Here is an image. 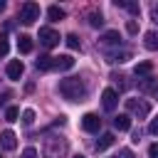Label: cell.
<instances>
[{
  "mask_svg": "<svg viewBox=\"0 0 158 158\" xmlns=\"http://www.w3.org/2000/svg\"><path fill=\"white\" fill-rule=\"evenodd\" d=\"M106 59L111 64H123V62L131 59V52L128 49H114V52H106Z\"/></svg>",
  "mask_w": 158,
  "mask_h": 158,
  "instance_id": "30bf717a",
  "label": "cell"
},
{
  "mask_svg": "<svg viewBox=\"0 0 158 158\" xmlns=\"http://www.w3.org/2000/svg\"><path fill=\"white\" fill-rule=\"evenodd\" d=\"M2 10H5V0H0V12H2Z\"/></svg>",
  "mask_w": 158,
  "mask_h": 158,
  "instance_id": "e575fe53",
  "label": "cell"
},
{
  "mask_svg": "<svg viewBox=\"0 0 158 158\" xmlns=\"http://www.w3.org/2000/svg\"><path fill=\"white\" fill-rule=\"evenodd\" d=\"M101 104H104L106 111H114L116 104H118V94H116V89H104V91H101Z\"/></svg>",
  "mask_w": 158,
  "mask_h": 158,
  "instance_id": "9c48e42d",
  "label": "cell"
},
{
  "mask_svg": "<svg viewBox=\"0 0 158 158\" xmlns=\"http://www.w3.org/2000/svg\"><path fill=\"white\" fill-rule=\"evenodd\" d=\"M7 49H10L7 37H0V57H5V54H7Z\"/></svg>",
  "mask_w": 158,
  "mask_h": 158,
  "instance_id": "83f0119b",
  "label": "cell"
},
{
  "mask_svg": "<svg viewBox=\"0 0 158 158\" xmlns=\"http://www.w3.org/2000/svg\"><path fill=\"white\" fill-rule=\"evenodd\" d=\"M7 96H10V94H2V96H0V106H5V101H7Z\"/></svg>",
  "mask_w": 158,
  "mask_h": 158,
  "instance_id": "836d02e7",
  "label": "cell"
},
{
  "mask_svg": "<svg viewBox=\"0 0 158 158\" xmlns=\"http://www.w3.org/2000/svg\"><path fill=\"white\" fill-rule=\"evenodd\" d=\"M22 158H37V151L30 146V148H25V151H22Z\"/></svg>",
  "mask_w": 158,
  "mask_h": 158,
  "instance_id": "f546056e",
  "label": "cell"
},
{
  "mask_svg": "<svg viewBox=\"0 0 158 158\" xmlns=\"http://www.w3.org/2000/svg\"><path fill=\"white\" fill-rule=\"evenodd\" d=\"M67 138H62V136H49V138H44V156L47 158H64L67 156Z\"/></svg>",
  "mask_w": 158,
  "mask_h": 158,
  "instance_id": "7a4b0ae2",
  "label": "cell"
},
{
  "mask_svg": "<svg viewBox=\"0 0 158 158\" xmlns=\"http://www.w3.org/2000/svg\"><path fill=\"white\" fill-rule=\"evenodd\" d=\"M17 116H20V109H17V106H10V109L5 111V118H7V121H17Z\"/></svg>",
  "mask_w": 158,
  "mask_h": 158,
  "instance_id": "d4e9b609",
  "label": "cell"
},
{
  "mask_svg": "<svg viewBox=\"0 0 158 158\" xmlns=\"http://www.w3.org/2000/svg\"><path fill=\"white\" fill-rule=\"evenodd\" d=\"M81 128L89 131V133H96V131L101 128V118H99L96 114H84V116H81Z\"/></svg>",
  "mask_w": 158,
  "mask_h": 158,
  "instance_id": "52a82bcc",
  "label": "cell"
},
{
  "mask_svg": "<svg viewBox=\"0 0 158 158\" xmlns=\"http://www.w3.org/2000/svg\"><path fill=\"white\" fill-rule=\"evenodd\" d=\"M151 72H153V64L151 62H138L133 67V74L136 77H151Z\"/></svg>",
  "mask_w": 158,
  "mask_h": 158,
  "instance_id": "2e32d148",
  "label": "cell"
},
{
  "mask_svg": "<svg viewBox=\"0 0 158 158\" xmlns=\"http://www.w3.org/2000/svg\"><path fill=\"white\" fill-rule=\"evenodd\" d=\"M153 89V77H143V81H141V91H151Z\"/></svg>",
  "mask_w": 158,
  "mask_h": 158,
  "instance_id": "484cf974",
  "label": "cell"
},
{
  "mask_svg": "<svg viewBox=\"0 0 158 158\" xmlns=\"http://www.w3.org/2000/svg\"><path fill=\"white\" fill-rule=\"evenodd\" d=\"M99 44L101 47H118L121 44V35L116 30H106L101 37H99Z\"/></svg>",
  "mask_w": 158,
  "mask_h": 158,
  "instance_id": "ba28073f",
  "label": "cell"
},
{
  "mask_svg": "<svg viewBox=\"0 0 158 158\" xmlns=\"http://www.w3.org/2000/svg\"><path fill=\"white\" fill-rule=\"evenodd\" d=\"M116 5H118V7H126L131 15H138V12H141V10H138V5H136V2H131V0H116Z\"/></svg>",
  "mask_w": 158,
  "mask_h": 158,
  "instance_id": "ffe728a7",
  "label": "cell"
},
{
  "mask_svg": "<svg viewBox=\"0 0 158 158\" xmlns=\"http://www.w3.org/2000/svg\"><path fill=\"white\" fill-rule=\"evenodd\" d=\"M143 47L151 49V52L158 49V32H156V30H148V32L143 35Z\"/></svg>",
  "mask_w": 158,
  "mask_h": 158,
  "instance_id": "4fadbf2b",
  "label": "cell"
},
{
  "mask_svg": "<svg viewBox=\"0 0 158 158\" xmlns=\"http://www.w3.org/2000/svg\"><path fill=\"white\" fill-rule=\"evenodd\" d=\"M22 123H25V126H32V123H35V111H32V109H25V111H22Z\"/></svg>",
  "mask_w": 158,
  "mask_h": 158,
  "instance_id": "cb8c5ba5",
  "label": "cell"
},
{
  "mask_svg": "<svg viewBox=\"0 0 158 158\" xmlns=\"http://www.w3.org/2000/svg\"><path fill=\"white\" fill-rule=\"evenodd\" d=\"M40 20V5L37 2H22L20 5V22L22 25H35Z\"/></svg>",
  "mask_w": 158,
  "mask_h": 158,
  "instance_id": "3957f363",
  "label": "cell"
},
{
  "mask_svg": "<svg viewBox=\"0 0 158 158\" xmlns=\"http://www.w3.org/2000/svg\"><path fill=\"white\" fill-rule=\"evenodd\" d=\"M0 146H2L5 151H15V148H17V136H15L12 131H2V133H0Z\"/></svg>",
  "mask_w": 158,
  "mask_h": 158,
  "instance_id": "8fae6325",
  "label": "cell"
},
{
  "mask_svg": "<svg viewBox=\"0 0 158 158\" xmlns=\"http://www.w3.org/2000/svg\"><path fill=\"white\" fill-rule=\"evenodd\" d=\"M126 109H128L131 114H136L138 118H146V116L151 114V104L143 101V99H126Z\"/></svg>",
  "mask_w": 158,
  "mask_h": 158,
  "instance_id": "277c9868",
  "label": "cell"
},
{
  "mask_svg": "<svg viewBox=\"0 0 158 158\" xmlns=\"http://www.w3.org/2000/svg\"><path fill=\"white\" fill-rule=\"evenodd\" d=\"M118 158H136V156H133L128 148H121V151H118Z\"/></svg>",
  "mask_w": 158,
  "mask_h": 158,
  "instance_id": "1f68e13d",
  "label": "cell"
},
{
  "mask_svg": "<svg viewBox=\"0 0 158 158\" xmlns=\"http://www.w3.org/2000/svg\"><path fill=\"white\" fill-rule=\"evenodd\" d=\"M59 94L67 101H84L86 99V84L79 77H67L59 81Z\"/></svg>",
  "mask_w": 158,
  "mask_h": 158,
  "instance_id": "6da1fadb",
  "label": "cell"
},
{
  "mask_svg": "<svg viewBox=\"0 0 158 158\" xmlns=\"http://www.w3.org/2000/svg\"><path fill=\"white\" fill-rule=\"evenodd\" d=\"M5 74H7V79H20L22 74H25V64L20 62V59H10L7 62V67H5Z\"/></svg>",
  "mask_w": 158,
  "mask_h": 158,
  "instance_id": "8992f818",
  "label": "cell"
},
{
  "mask_svg": "<svg viewBox=\"0 0 158 158\" xmlns=\"http://www.w3.org/2000/svg\"><path fill=\"white\" fill-rule=\"evenodd\" d=\"M59 40H62V37H59L57 30H52V27H40V44H42V47H47V49H49V47H57Z\"/></svg>",
  "mask_w": 158,
  "mask_h": 158,
  "instance_id": "5b68a950",
  "label": "cell"
},
{
  "mask_svg": "<svg viewBox=\"0 0 158 158\" xmlns=\"http://www.w3.org/2000/svg\"><path fill=\"white\" fill-rule=\"evenodd\" d=\"M148 158H158V143H151L148 146Z\"/></svg>",
  "mask_w": 158,
  "mask_h": 158,
  "instance_id": "4dcf8cb0",
  "label": "cell"
},
{
  "mask_svg": "<svg viewBox=\"0 0 158 158\" xmlns=\"http://www.w3.org/2000/svg\"><path fill=\"white\" fill-rule=\"evenodd\" d=\"M47 17H49V20H64V10H62L59 5H49V7H47Z\"/></svg>",
  "mask_w": 158,
  "mask_h": 158,
  "instance_id": "d6986e66",
  "label": "cell"
},
{
  "mask_svg": "<svg viewBox=\"0 0 158 158\" xmlns=\"http://www.w3.org/2000/svg\"><path fill=\"white\" fill-rule=\"evenodd\" d=\"M111 79H114V81H116V84H118V89H121V91H123V89H128V86H131V84H128V79H126V77H123V74H114V77H111Z\"/></svg>",
  "mask_w": 158,
  "mask_h": 158,
  "instance_id": "603a6c76",
  "label": "cell"
},
{
  "mask_svg": "<svg viewBox=\"0 0 158 158\" xmlns=\"http://www.w3.org/2000/svg\"><path fill=\"white\" fill-rule=\"evenodd\" d=\"M111 143H114V133H104V136L94 143V148H96V151H106Z\"/></svg>",
  "mask_w": 158,
  "mask_h": 158,
  "instance_id": "ac0fdd59",
  "label": "cell"
},
{
  "mask_svg": "<svg viewBox=\"0 0 158 158\" xmlns=\"http://www.w3.org/2000/svg\"><path fill=\"white\" fill-rule=\"evenodd\" d=\"M64 42H67V47H69V49H79V47H81V42H79V37H77V35H67V37H64Z\"/></svg>",
  "mask_w": 158,
  "mask_h": 158,
  "instance_id": "7402d4cb",
  "label": "cell"
},
{
  "mask_svg": "<svg viewBox=\"0 0 158 158\" xmlns=\"http://www.w3.org/2000/svg\"><path fill=\"white\" fill-rule=\"evenodd\" d=\"M126 30H128V35H136V32H138V22H136V20H128V22H126Z\"/></svg>",
  "mask_w": 158,
  "mask_h": 158,
  "instance_id": "4316f807",
  "label": "cell"
},
{
  "mask_svg": "<svg viewBox=\"0 0 158 158\" xmlns=\"http://www.w3.org/2000/svg\"><path fill=\"white\" fill-rule=\"evenodd\" d=\"M35 67H37L40 72H49V69H54V57H49V54H40V59L35 62Z\"/></svg>",
  "mask_w": 158,
  "mask_h": 158,
  "instance_id": "5bb4252c",
  "label": "cell"
},
{
  "mask_svg": "<svg viewBox=\"0 0 158 158\" xmlns=\"http://www.w3.org/2000/svg\"><path fill=\"white\" fill-rule=\"evenodd\" d=\"M89 25H91V27H101V25H104V17H101V12L91 10V12H89Z\"/></svg>",
  "mask_w": 158,
  "mask_h": 158,
  "instance_id": "44dd1931",
  "label": "cell"
},
{
  "mask_svg": "<svg viewBox=\"0 0 158 158\" xmlns=\"http://www.w3.org/2000/svg\"><path fill=\"white\" fill-rule=\"evenodd\" d=\"M156 96H158V86H156Z\"/></svg>",
  "mask_w": 158,
  "mask_h": 158,
  "instance_id": "8d00e7d4",
  "label": "cell"
},
{
  "mask_svg": "<svg viewBox=\"0 0 158 158\" xmlns=\"http://www.w3.org/2000/svg\"><path fill=\"white\" fill-rule=\"evenodd\" d=\"M74 158H86V156H74Z\"/></svg>",
  "mask_w": 158,
  "mask_h": 158,
  "instance_id": "d590c367",
  "label": "cell"
},
{
  "mask_svg": "<svg viewBox=\"0 0 158 158\" xmlns=\"http://www.w3.org/2000/svg\"><path fill=\"white\" fill-rule=\"evenodd\" d=\"M74 67V57L72 54H59V57H54V69H72Z\"/></svg>",
  "mask_w": 158,
  "mask_h": 158,
  "instance_id": "7c38bea8",
  "label": "cell"
},
{
  "mask_svg": "<svg viewBox=\"0 0 158 158\" xmlns=\"http://www.w3.org/2000/svg\"><path fill=\"white\" fill-rule=\"evenodd\" d=\"M114 128H118V131H128V128H131V116H128V114H118V116H114Z\"/></svg>",
  "mask_w": 158,
  "mask_h": 158,
  "instance_id": "9a60e30c",
  "label": "cell"
},
{
  "mask_svg": "<svg viewBox=\"0 0 158 158\" xmlns=\"http://www.w3.org/2000/svg\"><path fill=\"white\" fill-rule=\"evenodd\" d=\"M148 131H151L153 136H158V116H156V118H151V123H148Z\"/></svg>",
  "mask_w": 158,
  "mask_h": 158,
  "instance_id": "f1b7e54d",
  "label": "cell"
},
{
  "mask_svg": "<svg viewBox=\"0 0 158 158\" xmlns=\"http://www.w3.org/2000/svg\"><path fill=\"white\" fill-rule=\"evenodd\" d=\"M17 49H20L22 54H30V52H32V37L20 35V40H17Z\"/></svg>",
  "mask_w": 158,
  "mask_h": 158,
  "instance_id": "e0dca14e",
  "label": "cell"
},
{
  "mask_svg": "<svg viewBox=\"0 0 158 158\" xmlns=\"http://www.w3.org/2000/svg\"><path fill=\"white\" fill-rule=\"evenodd\" d=\"M151 20H153V22L158 25V2H156V5L151 7Z\"/></svg>",
  "mask_w": 158,
  "mask_h": 158,
  "instance_id": "d6a6232c",
  "label": "cell"
}]
</instances>
